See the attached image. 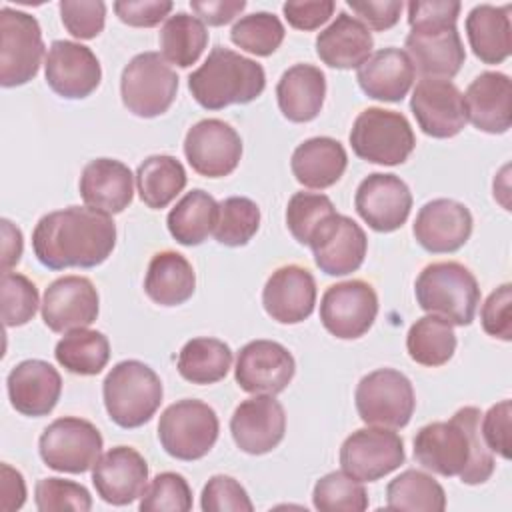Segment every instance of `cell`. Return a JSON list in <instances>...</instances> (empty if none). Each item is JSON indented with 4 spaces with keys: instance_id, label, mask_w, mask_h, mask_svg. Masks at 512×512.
<instances>
[{
    "instance_id": "obj_5",
    "label": "cell",
    "mask_w": 512,
    "mask_h": 512,
    "mask_svg": "<svg viewBox=\"0 0 512 512\" xmlns=\"http://www.w3.org/2000/svg\"><path fill=\"white\" fill-rule=\"evenodd\" d=\"M104 406L120 428H138L156 414L162 404V382L158 374L140 360H122L102 382Z\"/></svg>"
},
{
    "instance_id": "obj_13",
    "label": "cell",
    "mask_w": 512,
    "mask_h": 512,
    "mask_svg": "<svg viewBox=\"0 0 512 512\" xmlns=\"http://www.w3.org/2000/svg\"><path fill=\"white\" fill-rule=\"evenodd\" d=\"M378 314V296L364 280H346L326 288L320 300L322 326L340 340L364 336Z\"/></svg>"
},
{
    "instance_id": "obj_30",
    "label": "cell",
    "mask_w": 512,
    "mask_h": 512,
    "mask_svg": "<svg viewBox=\"0 0 512 512\" xmlns=\"http://www.w3.org/2000/svg\"><path fill=\"white\" fill-rule=\"evenodd\" d=\"M374 38L370 30L348 12H338L334 22L316 36L318 58L338 70L360 68L372 54Z\"/></svg>"
},
{
    "instance_id": "obj_2",
    "label": "cell",
    "mask_w": 512,
    "mask_h": 512,
    "mask_svg": "<svg viewBox=\"0 0 512 512\" xmlns=\"http://www.w3.org/2000/svg\"><path fill=\"white\" fill-rule=\"evenodd\" d=\"M482 412L460 408L448 422H430L414 436V460L440 476H458L464 484H484L494 472V456L480 432Z\"/></svg>"
},
{
    "instance_id": "obj_59",
    "label": "cell",
    "mask_w": 512,
    "mask_h": 512,
    "mask_svg": "<svg viewBox=\"0 0 512 512\" xmlns=\"http://www.w3.org/2000/svg\"><path fill=\"white\" fill-rule=\"evenodd\" d=\"M2 274L10 272L12 266L20 262L22 256V232L8 218H2Z\"/></svg>"
},
{
    "instance_id": "obj_20",
    "label": "cell",
    "mask_w": 512,
    "mask_h": 512,
    "mask_svg": "<svg viewBox=\"0 0 512 512\" xmlns=\"http://www.w3.org/2000/svg\"><path fill=\"white\" fill-rule=\"evenodd\" d=\"M406 54L422 78H454L464 60V44L456 24H426L410 28L404 40Z\"/></svg>"
},
{
    "instance_id": "obj_38",
    "label": "cell",
    "mask_w": 512,
    "mask_h": 512,
    "mask_svg": "<svg viewBox=\"0 0 512 512\" xmlns=\"http://www.w3.org/2000/svg\"><path fill=\"white\" fill-rule=\"evenodd\" d=\"M56 362L72 374L96 376L100 374L110 360V342L98 330L78 328L66 332L56 348Z\"/></svg>"
},
{
    "instance_id": "obj_41",
    "label": "cell",
    "mask_w": 512,
    "mask_h": 512,
    "mask_svg": "<svg viewBox=\"0 0 512 512\" xmlns=\"http://www.w3.org/2000/svg\"><path fill=\"white\" fill-rule=\"evenodd\" d=\"M386 508L442 512L446 508V492L430 474L410 468L386 486Z\"/></svg>"
},
{
    "instance_id": "obj_6",
    "label": "cell",
    "mask_w": 512,
    "mask_h": 512,
    "mask_svg": "<svg viewBox=\"0 0 512 512\" xmlns=\"http://www.w3.org/2000/svg\"><path fill=\"white\" fill-rule=\"evenodd\" d=\"M220 422L212 406L184 398L170 404L158 420V440L166 454L192 462L204 458L218 440Z\"/></svg>"
},
{
    "instance_id": "obj_53",
    "label": "cell",
    "mask_w": 512,
    "mask_h": 512,
    "mask_svg": "<svg viewBox=\"0 0 512 512\" xmlns=\"http://www.w3.org/2000/svg\"><path fill=\"white\" fill-rule=\"evenodd\" d=\"M174 4L168 0H118L114 2L116 16L136 28H152L160 24L170 12Z\"/></svg>"
},
{
    "instance_id": "obj_4",
    "label": "cell",
    "mask_w": 512,
    "mask_h": 512,
    "mask_svg": "<svg viewBox=\"0 0 512 512\" xmlns=\"http://www.w3.org/2000/svg\"><path fill=\"white\" fill-rule=\"evenodd\" d=\"M414 294L418 306L452 326H468L480 304L476 276L460 262H432L416 278Z\"/></svg>"
},
{
    "instance_id": "obj_42",
    "label": "cell",
    "mask_w": 512,
    "mask_h": 512,
    "mask_svg": "<svg viewBox=\"0 0 512 512\" xmlns=\"http://www.w3.org/2000/svg\"><path fill=\"white\" fill-rule=\"evenodd\" d=\"M260 228V208L246 196H230L218 202L214 238L224 246H244Z\"/></svg>"
},
{
    "instance_id": "obj_11",
    "label": "cell",
    "mask_w": 512,
    "mask_h": 512,
    "mask_svg": "<svg viewBox=\"0 0 512 512\" xmlns=\"http://www.w3.org/2000/svg\"><path fill=\"white\" fill-rule=\"evenodd\" d=\"M102 434L84 418L64 416L48 424L38 440L40 458L56 472H88L102 454Z\"/></svg>"
},
{
    "instance_id": "obj_25",
    "label": "cell",
    "mask_w": 512,
    "mask_h": 512,
    "mask_svg": "<svg viewBox=\"0 0 512 512\" xmlns=\"http://www.w3.org/2000/svg\"><path fill=\"white\" fill-rule=\"evenodd\" d=\"M262 304L266 314L280 324L304 322L316 306V280L298 264L276 268L264 284Z\"/></svg>"
},
{
    "instance_id": "obj_52",
    "label": "cell",
    "mask_w": 512,
    "mask_h": 512,
    "mask_svg": "<svg viewBox=\"0 0 512 512\" xmlns=\"http://www.w3.org/2000/svg\"><path fill=\"white\" fill-rule=\"evenodd\" d=\"M510 416L512 404L510 400H502L480 418V432L486 446L502 458H510Z\"/></svg>"
},
{
    "instance_id": "obj_7",
    "label": "cell",
    "mask_w": 512,
    "mask_h": 512,
    "mask_svg": "<svg viewBox=\"0 0 512 512\" xmlns=\"http://www.w3.org/2000/svg\"><path fill=\"white\" fill-rule=\"evenodd\" d=\"M354 154L366 162L396 166L408 160L416 136L404 114L378 106L362 110L350 130Z\"/></svg>"
},
{
    "instance_id": "obj_29",
    "label": "cell",
    "mask_w": 512,
    "mask_h": 512,
    "mask_svg": "<svg viewBox=\"0 0 512 512\" xmlns=\"http://www.w3.org/2000/svg\"><path fill=\"white\" fill-rule=\"evenodd\" d=\"M416 70L408 54L400 48H382L358 68L356 80L368 98L400 102L412 88Z\"/></svg>"
},
{
    "instance_id": "obj_43",
    "label": "cell",
    "mask_w": 512,
    "mask_h": 512,
    "mask_svg": "<svg viewBox=\"0 0 512 512\" xmlns=\"http://www.w3.org/2000/svg\"><path fill=\"white\" fill-rule=\"evenodd\" d=\"M314 508L320 512H362L368 508V494L360 480L342 472H328L312 490Z\"/></svg>"
},
{
    "instance_id": "obj_15",
    "label": "cell",
    "mask_w": 512,
    "mask_h": 512,
    "mask_svg": "<svg viewBox=\"0 0 512 512\" xmlns=\"http://www.w3.org/2000/svg\"><path fill=\"white\" fill-rule=\"evenodd\" d=\"M296 372L294 356L274 340H252L244 344L236 358V384L248 394H280Z\"/></svg>"
},
{
    "instance_id": "obj_34",
    "label": "cell",
    "mask_w": 512,
    "mask_h": 512,
    "mask_svg": "<svg viewBox=\"0 0 512 512\" xmlns=\"http://www.w3.org/2000/svg\"><path fill=\"white\" fill-rule=\"evenodd\" d=\"M196 288V274L186 256L174 250L156 252L150 258L144 292L160 306H178L192 298Z\"/></svg>"
},
{
    "instance_id": "obj_23",
    "label": "cell",
    "mask_w": 512,
    "mask_h": 512,
    "mask_svg": "<svg viewBox=\"0 0 512 512\" xmlns=\"http://www.w3.org/2000/svg\"><path fill=\"white\" fill-rule=\"evenodd\" d=\"M472 224V214L462 202L436 198L418 210L412 232L426 252L450 254L468 242Z\"/></svg>"
},
{
    "instance_id": "obj_19",
    "label": "cell",
    "mask_w": 512,
    "mask_h": 512,
    "mask_svg": "<svg viewBox=\"0 0 512 512\" xmlns=\"http://www.w3.org/2000/svg\"><path fill=\"white\" fill-rule=\"evenodd\" d=\"M354 206L372 230L394 232L410 216L412 192L400 176L372 172L358 184Z\"/></svg>"
},
{
    "instance_id": "obj_24",
    "label": "cell",
    "mask_w": 512,
    "mask_h": 512,
    "mask_svg": "<svg viewBox=\"0 0 512 512\" xmlns=\"http://www.w3.org/2000/svg\"><path fill=\"white\" fill-rule=\"evenodd\" d=\"M148 480V464L132 446H114L92 466L98 496L112 506H126L140 498Z\"/></svg>"
},
{
    "instance_id": "obj_37",
    "label": "cell",
    "mask_w": 512,
    "mask_h": 512,
    "mask_svg": "<svg viewBox=\"0 0 512 512\" xmlns=\"http://www.w3.org/2000/svg\"><path fill=\"white\" fill-rule=\"evenodd\" d=\"M232 366V350L226 342L210 336L188 340L178 352L176 368L192 384L220 382Z\"/></svg>"
},
{
    "instance_id": "obj_3",
    "label": "cell",
    "mask_w": 512,
    "mask_h": 512,
    "mask_svg": "<svg viewBox=\"0 0 512 512\" xmlns=\"http://www.w3.org/2000/svg\"><path fill=\"white\" fill-rule=\"evenodd\" d=\"M264 86V68L224 46H214L204 64L188 76V90L206 110L248 104L264 92Z\"/></svg>"
},
{
    "instance_id": "obj_1",
    "label": "cell",
    "mask_w": 512,
    "mask_h": 512,
    "mask_svg": "<svg viewBox=\"0 0 512 512\" xmlns=\"http://www.w3.org/2000/svg\"><path fill=\"white\" fill-rule=\"evenodd\" d=\"M116 246V224L110 214L90 206H68L42 216L32 232V250L50 270L94 268Z\"/></svg>"
},
{
    "instance_id": "obj_48",
    "label": "cell",
    "mask_w": 512,
    "mask_h": 512,
    "mask_svg": "<svg viewBox=\"0 0 512 512\" xmlns=\"http://www.w3.org/2000/svg\"><path fill=\"white\" fill-rule=\"evenodd\" d=\"M34 500L40 512H88L92 508L90 492L82 484L62 478H40L34 488Z\"/></svg>"
},
{
    "instance_id": "obj_16",
    "label": "cell",
    "mask_w": 512,
    "mask_h": 512,
    "mask_svg": "<svg viewBox=\"0 0 512 512\" xmlns=\"http://www.w3.org/2000/svg\"><path fill=\"white\" fill-rule=\"evenodd\" d=\"M308 246L312 248L316 266L328 276H346L356 272L366 256V232L352 218L332 214L312 234Z\"/></svg>"
},
{
    "instance_id": "obj_31",
    "label": "cell",
    "mask_w": 512,
    "mask_h": 512,
    "mask_svg": "<svg viewBox=\"0 0 512 512\" xmlns=\"http://www.w3.org/2000/svg\"><path fill=\"white\" fill-rule=\"evenodd\" d=\"M326 76L314 64L290 66L276 84V100L284 118L290 122L314 120L324 104Z\"/></svg>"
},
{
    "instance_id": "obj_54",
    "label": "cell",
    "mask_w": 512,
    "mask_h": 512,
    "mask_svg": "<svg viewBox=\"0 0 512 512\" xmlns=\"http://www.w3.org/2000/svg\"><path fill=\"white\" fill-rule=\"evenodd\" d=\"M346 4L368 30L372 28L378 32L392 28L400 20V12L404 8L400 0H384V2L382 0L380 2L348 0Z\"/></svg>"
},
{
    "instance_id": "obj_57",
    "label": "cell",
    "mask_w": 512,
    "mask_h": 512,
    "mask_svg": "<svg viewBox=\"0 0 512 512\" xmlns=\"http://www.w3.org/2000/svg\"><path fill=\"white\" fill-rule=\"evenodd\" d=\"M190 8L204 24L224 26L232 22L244 8V0H192Z\"/></svg>"
},
{
    "instance_id": "obj_26",
    "label": "cell",
    "mask_w": 512,
    "mask_h": 512,
    "mask_svg": "<svg viewBox=\"0 0 512 512\" xmlns=\"http://www.w3.org/2000/svg\"><path fill=\"white\" fill-rule=\"evenodd\" d=\"M8 398L16 412L40 418L54 410L62 394L60 372L44 360H24L6 378Z\"/></svg>"
},
{
    "instance_id": "obj_45",
    "label": "cell",
    "mask_w": 512,
    "mask_h": 512,
    "mask_svg": "<svg viewBox=\"0 0 512 512\" xmlns=\"http://www.w3.org/2000/svg\"><path fill=\"white\" fill-rule=\"evenodd\" d=\"M336 214L332 200L320 192H296L286 206V226L300 244L310 242L316 228Z\"/></svg>"
},
{
    "instance_id": "obj_50",
    "label": "cell",
    "mask_w": 512,
    "mask_h": 512,
    "mask_svg": "<svg viewBox=\"0 0 512 512\" xmlns=\"http://www.w3.org/2000/svg\"><path fill=\"white\" fill-rule=\"evenodd\" d=\"M64 28L80 40H92L104 30L106 4L100 0H62L58 4Z\"/></svg>"
},
{
    "instance_id": "obj_32",
    "label": "cell",
    "mask_w": 512,
    "mask_h": 512,
    "mask_svg": "<svg viewBox=\"0 0 512 512\" xmlns=\"http://www.w3.org/2000/svg\"><path fill=\"white\" fill-rule=\"evenodd\" d=\"M348 166L344 146L330 136H314L304 140L292 152L290 168L294 178L314 190L334 186Z\"/></svg>"
},
{
    "instance_id": "obj_14",
    "label": "cell",
    "mask_w": 512,
    "mask_h": 512,
    "mask_svg": "<svg viewBox=\"0 0 512 512\" xmlns=\"http://www.w3.org/2000/svg\"><path fill=\"white\" fill-rule=\"evenodd\" d=\"M184 156L196 174L224 178L242 158V138L228 122L204 118L186 132Z\"/></svg>"
},
{
    "instance_id": "obj_10",
    "label": "cell",
    "mask_w": 512,
    "mask_h": 512,
    "mask_svg": "<svg viewBox=\"0 0 512 512\" xmlns=\"http://www.w3.org/2000/svg\"><path fill=\"white\" fill-rule=\"evenodd\" d=\"M44 40L38 20L22 10H0V84L14 88L30 82L42 64Z\"/></svg>"
},
{
    "instance_id": "obj_58",
    "label": "cell",
    "mask_w": 512,
    "mask_h": 512,
    "mask_svg": "<svg viewBox=\"0 0 512 512\" xmlns=\"http://www.w3.org/2000/svg\"><path fill=\"white\" fill-rule=\"evenodd\" d=\"M24 500H26V484L22 474L4 462L0 466V510L14 512L22 508Z\"/></svg>"
},
{
    "instance_id": "obj_49",
    "label": "cell",
    "mask_w": 512,
    "mask_h": 512,
    "mask_svg": "<svg viewBox=\"0 0 512 512\" xmlns=\"http://www.w3.org/2000/svg\"><path fill=\"white\" fill-rule=\"evenodd\" d=\"M204 512H252L254 504L244 486L226 474L212 476L200 496Z\"/></svg>"
},
{
    "instance_id": "obj_44",
    "label": "cell",
    "mask_w": 512,
    "mask_h": 512,
    "mask_svg": "<svg viewBox=\"0 0 512 512\" xmlns=\"http://www.w3.org/2000/svg\"><path fill=\"white\" fill-rule=\"evenodd\" d=\"M284 24L272 12H252L242 16L230 30V40L256 56L274 54L284 40Z\"/></svg>"
},
{
    "instance_id": "obj_55",
    "label": "cell",
    "mask_w": 512,
    "mask_h": 512,
    "mask_svg": "<svg viewBox=\"0 0 512 512\" xmlns=\"http://www.w3.org/2000/svg\"><path fill=\"white\" fill-rule=\"evenodd\" d=\"M336 4L332 0H308V2H286L282 6L284 18L296 30H316L332 16Z\"/></svg>"
},
{
    "instance_id": "obj_40",
    "label": "cell",
    "mask_w": 512,
    "mask_h": 512,
    "mask_svg": "<svg viewBox=\"0 0 512 512\" xmlns=\"http://www.w3.org/2000/svg\"><path fill=\"white\" fill-rule=\"evenodd\" d=\"M158 40L166 62L188 68L202 56L208 44V30L200 18L188 12H176L160 28Z\"/></svg>"
},
{
    "instance_id": "obj_21",
    "label": "cell",
    "mask_w": 512,
    "mask_h": 512,
    "mask_svg": "<svg viewBox=\"0 0 512 512\" xmlns=\"http://www.w3.org/2000/svg\"><path fill=\"white\" fill-rule=\"evenodd\" d=\"M48 86L62 98L80 100L90 96L102 80V68L96 54L72 40H54L44 62Z\"/></svg>"
},
{
    "instance_id": "obj_56",
    "label": "cell",
    "mask_w": 512,
    "mask_h": 512,
    "mask_svg": "<svg viewBox=\"0 0 512 512\" xmlns=\"http://www.w3.org/2000/svg\"><path fill=\"white\" fill-rule=\"evenodd\" d=\"M462 4L456 0H412L408 2L410 28L426 24H456Z\"/></svg>"
},
{
    "instance_id": "obj_51",
    "label": "cell",
    "mask_w": 512,
    "mask_h": 512,
    "mask_svg": "<svg viewBox=\"0 0 512 512\" xmlns=\"http://www.w3.org/2000/svg\"><path fill=\"white\" fill-rule=\"evenodd\" d=\"M512 284H502L490 292L480 310L482 328L486 334L504 342L512 340Z\"/></svg>"
},
{
    "instance_id": "obj_36",
    "label": "cell",
    "mask_w": 512,
    "mask_h": 512,
    "mask_svg": "<svg viewBox=\"0 0 512 512\" xmlns=\"http://www.w3.org/2000/svg\"><path fill=\"white\" fill-rule=\"evenodd\" d=\"M188 176L180 160L168 154L148 156L136 170L140 200L152 208H166L186 186Z\"/></svg>"
},
{
    "instance_id": "obj_28",
    "label": "cell",
    "mask_w": 512,
    "mask_h": 512,
    "mask_svg": "<svg viewBox=\"0 0 512 512\" xmlns=\"http://www.w3.org/2000/svg\"><path fill=\"white\" fill-rule=\"evenodd\" d=\"M78 188L86 206L112 216L132 202L134 176L120 160L96 158L84 166Z\"/></svg>"
},
{
    "instance_id": "obj_18",
    "label": "cell",
    "mask_w": 512,
    "mask_h": 512,
    "mask_svg": "<svg viewBox=\"0 0 512 512\" xmlns=\"http://www.w3.org/2000/svg\"><path fill=\"white\" fill-rule=\"evenodd\" d=\"M42 320L58 334L88 328L100 312L98 290L84 276H62L50 282L42 298Z\"/></svg>"
},
{
    "instance_id": "obj_12",
    "label": "cell",
    "mask_w": 512,
    "mask_h": 512,
    "mask_svg": "<svg viewBox=\"0 0 512 512\" xmlns=\"http://www.w3.org/2000/svg\"><path fill=\"white\" fill-rule=\"evenodd\" d=\"M404 442L392 428L368 426L352 432L340 446L342 470L360 480L376 482L404 464Z\"/></svg>"
},
{
    "instance_id": "obj_46",
    "label": "cell",
    "mask_w": 512,
    "mask_h": 512,
    "mask_svg": "<svg viewBox=\"0 0 512 512\" xmlns=\"http://www.w3.org/2000/svg\"><path fill=\"white\" fill-rule=\"evenodd\" d=\"M142 512H188L192 508V490L182 474L160 472L140 494Z\"/></svg>"
},
{
    "instance_id": "obj_39",
    "label": "cell",
    "mask_w": 512,
    "mask_h": 512,
    "mask_svg": "<svg viewBox=\"0 0 512 512\" xmlns=\"http://www.w3.org/2000/svg\"><path fill=\"white\" fill-rule=\"evenodd\" d=\"M406 350L416 364L428 368L446 364L456 350V334L452 324L434 314L418 318L406 334Z\"/></svg>"
},
{
    "instance_id": "obj_22",
    "label": "cell",
    "mask_w": 512,
    "mask_h": 512,
    "mask_svg": "<svg viewBox=\"0 0 512 512\" xmlns=\"http://www.w3.org/2000/svg\"><path fill=\"white\" fill-rule=\"evenodd\" d=\"M230 432L242 452L252 456L266 454L284 438V408L270 394H254L236 406L230 418Z\"/></svg>"
},
{
    "instance_id": "obj_27",
    "label": "cell",
    "mask_w": 512,
    "mask_h": 512,
    "mask_svg": "<svg viewBox=\"0 0 512 512\" xmlns=\"http://www.w3.org/2000/svg\"><path fill=\"white\" fill-rule=\"evenodd\" d=\"M466 118L488 134H504L512 124V82L502 72L478 74L464 94Z\"/></svg>"
},
{
    "instance_id": "obj_9",
    "label": "cell",
    "mask_w": 512,
    "mask_h": 512,
    "mask_svg": "<svg viewBox=\"0 0 512 512\" xmlns=\"http://www.w3.org/2000/svg\"><path fill=\"white\" fill-rule=\"evenodd\" d=\"M354 402L364 424L392 430L404 428L416 408L412 382L394 368H378L362 376Z\"/></svg>"
},
{
    "instance_id": "obj_8",
    "label": "cell",
    "mask_w": 512,
    "mask_h": 512,
    "mask_svg": "<svg viewBox=\"0 0 512 512\" xmlns=\"http://www.w3.org/2000/svg\"><path fill=\"white\" fill-rule=\"evenodd\" d=\"M178 92V76L160 52H140L122 70L120 96L128 112L140 118L164 114Z\"/></svg>"
},
{
    "instance_id": "obj_17",
    "label": "cell",
    "mask_w": 512,
    "mask_h": 512,
    "mask_svg": "<svg viewBox=\"0 0 512 512\" xmlns=\"http://www.w3.org/2000/svg\"><path fill=\"white\" fill-rule=\"evenodd\" d=\"M410 110L426 136L452 138L466 126L464 94L444 78H422L410 98Z\"/></svg>"
},
{
    "instance_id": "obj_47",
    "label": "cell",
    "mask_w": 512,
    "mask_h": 512,
    "mask_svg": "<svg viewBox=\"0 0 512 512\" xmlns=\"http://www.w3.org/2000/svg\"><path fill=\"white\" fill-rule=\"evenodd\" d=\"M36 284L18 272L2 274V320L4 326H24L38 310Z\"/></svg>"
},
{
    "instance_id": "obj_35",
    "label": "cell",
    "mask_w": 512,
    "mask_h": 512,
    "mask_svg": "<svg viewBox=\"0 0 512 512\" xmlns=\"http://www.w3.org/2000/svg\"><path fill=\"white\" fill-rule=\"evenodd\" d=\"M218 202L202 188L186 192L176 206L168 212L166 224L170 236L182 246L202 244L216 226Z\"/></svg>"
},
{
    "instance_id": "obj_33",
    "label": "cell",
    "mask_w": 512,
    "mask_h": 512,
    "mask_svg": "<svg viewBox=\"0 0 512 512\" xmlns=\"http://www.w3.org/2000/svg\"><path fill=\"white\" fill-rule=\"evenodd\" d=\"M510 4H478L466 16V36L474 56L484 64H502L512 50Z\"/></svg>"
}]
</instances>
